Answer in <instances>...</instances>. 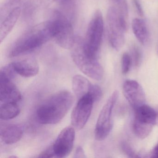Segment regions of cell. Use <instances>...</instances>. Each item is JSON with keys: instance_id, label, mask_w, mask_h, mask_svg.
Returning <instances> with one entry per match:
<instances>
[{"instance_id": "14", "label": "cell", "mask_w": 158, "mask_h": 158, "mask_svg": "<svg viewBox=\"0 0 158 158\" xmlns=\"http://www.w3.org/2000/svg\"><path fill=\"white\" fill-rule=\"evenodd\" d=\"M21 13V9L19 7H15L1 21L0 26V41H3L12 30L16 22L18 21Z\"/></svg>"}, {"instance_id": "15", "label": "cell", "mask_w": 158, "mask_h": 158, "mask_svg": "<svg viewBox=\"0 0 158 158\" xmlns=\"http://www.w3.org/2000/svg\"><path fill=\"white\" fill-rule=\"evenodd\" d=\"M92 85L87 78L80 75L74 76L72 81L73 91L78 99L89 94Z\"/></svg>"}, {"instance_id": "5", "label": "cell", "mask_w": 158, "mask_h": 158, "mask_svg": "<svg viewBox=\"0 0 158 158\" xmlns=\"http://www.w3.org/2000/svg\"><path fill=\"white\" fill-rule=\"evenodd\" d=\"M107 25L110 44L114 49L119 50L124 44L127 30L126 18L116 8L110 7L107 12Z\"/></svg>"}, {"instance_id": "25", "label": "cell", "mask_w": 158, "mask_h": 158, "mask_svg": "<svg viewBox=\"0 0 158 158\" xmlns=\"http://www.w3.org/2000/svg\"><path fill=\"white\" fill-rule=\"evenodd\" d=\"M113 1L118 6V10L120 13L126 18L127 15V7L126 0H113Z\"/></svg>"}, {"instance_id": "3", "label": "cell", "mask_w": 158, "mask_h": 158, "mask_svg": "<svg viewBox=\"0 0 158 158\" xmlns=\"http://www.w3.org/2000/svg\"><path fill=\"white\" fill-rule=\"evenodd\" d=\"M104 24L102 13L97 10L93 15L88 27L83 46L84 52L88 57L98 60L102 41Z\"/></svg>"}, {"instance_id": "10", "label": "cell", "mask_w": 158, "mask_h": 158, "mask_svg": "<svg viewBox=\"0 0 158 158\" xmlns=\"http://www.w3.org/2000/svg\"><path fill=\"white\" fill-rule=\"evenodd\" d=\"M123 90L124 96L134 110L145 104L146 98L145 92L136 81H126L123 85Z\"/></svg>"}, {"instance_id": "9", "label": "cell", "mask_w": 158, "mask_h": 158, "mask_svg": "<svg viewBox=\"0 0 158 158\" xmlns=\"http://www.w3.org/2000/svg\"><path fill=\"white\" fill-rule=\"evenodd\" d=\"M75 138V131L73 127H67L63 129L52 145L55 157H67L73 150Z\"/></svg>"}, {"instance_id": "19", "label": "cell", "mask_w": 158, "mask_h": 158, "mask_svg": "<svg viewBox=\"0 0 158 158\" xmlns=\"http://www.w3.org/2000/svg\"><path fill=\"white\" fill-rule=\"evenodd\" d=\"M153 125L144 123L134 119L133 124V131L135 135L141 139L147 138L151 133Z\"/></svg>"}, {"instance_id": "11", "label": "cell", "mask_w": 158, "mask_h": 158, "mask_svg": "<svg viewBox=\"0 0 158 158\" xmlns=\"http://www.w3.org/2000/svg\"><path fill=\"white\" fill-rule=\"evenodd\" d=\"M22 97L19 89L11 79L0 77V102H18Z\"/></svg>"}, {"instance_id": "7", "label": "cell", "mask_w": 158, "mask_h": 158, "mask_svg": "<svg viewBox=\"0 0 158 158\" xmlns=\"http://www.w3.org/2000/svg\"><path fill=\"white\" fill-rule=\"evenodd\" d=\"M118 97V90L114 91L102 109L95 127V135L97 140H104L111 131L113 127V110Z\"/></svg>"}, {"instance_id": "26", "label": "cell", "mask_w": 158, "mask_h": 158, "mask_svg": "<svg viewBox=\"0 0 158 158\" xmlns=\"http://www.w3.org/2000/svg\"><path fill=\"white\" fill-rule=\"evenodd\" d=\"M122 150L126 155L130 158L139 157L138 154H136L133 150L132 148L126 142H123L121 145Z\"/></svg>"}, {"instance_id": "13", "label": "cell", "mask_w": 158, "mask_h": 158, "mask_svg": "<svg viewBox=\"0 0 158 158\" xmlns=\"http://www.w3.org/2000/svg\"><path fill=\"white\" fill-rule=\"evenodd\" d=\"M25 127L22 124H12L5 127L1 130V137L5 144L12 145L17 143L24 133Z\"/></svg>"}, {"instance_id": "31", "label": "cell", "mask_w": 158, "mask_h": 158, "mask_svg": "<svg viewBox=\"0 0 158 158\" xmlns=\"http://www.w3.org/2000/svg\"><path fill=\"white\" fill-rule=\"evenodd\" d=\"M156 124L158 125V109L156 110Z\"/></svg>"}, {"instance_id": "18", "label": "cell", "mask_w": 158, "mask_h": 158, "mask_svg": "<svg viewBox=\"0 0 158 158\" xmlns=\"http://www.w3.org/2000/svg\"><path fill=\"white\" fill-rule=\"evenodd\" d=\"M21 109L18 102H7L2 103L0 107L1 118L2 120H10L18 116Z\"/></svg>"}, {"instance_id": "20", "label": "cell", "mask_w": 158, "mask_h": 158, "mask_svg": "<svg viewBox=\"0 0 158 158\" xmlns=\"http://www.w3.org/2000/svg\"><path fill=\"white\" fill-rule=\"evenodd\" d=\"M54 1L60 8L59 10L71 19L75 10L76 0H54Z\"/></svg>"}, {"instance_id": "29", "label": "cell", "mask_w": 158, "mask_h": 158, "mask_svg": "<svg viewBox=\"0 0 158 158\" xmlns=\"http://www.w3.org/2000/svg\"><path fill=\"white\" fill-rule=\"evenodd\" d=\"M134 3L139 15H140V16H143L144 15V13H143L142 7L139 4V2H138L137 0H134Z\"/></svg>"}, {"instance_id": "2", "label": "cell", "mask_w": 158, "mask_h": 158, "mask_svg": "<svg viewBox=\"0 0 158 158\" xmlns=\"http://www.w3.org/2000/svg\"><path fill=\"white\" fill-rule=\"evenodd\" d=\"M74 97L67 91H59L42 102L36 112L38 122L41 124H56L60 122L73 104Z\"/></svg>"}, {"instance_id": "12", "label": "cell", "mask_w": 158, "mask_h": 158, "mask_svg": "<svg viewBox=\"0 0 158 158\" xmlns=\"http://www.w3.org/2000/svg\"><path fill=\"white\" fill-rule=\"evenodd\" d=\"M12 64L16 73L23 77H33L39 72V65L34 58H27Z\"/></svg>"}, {"instance_id": "17", "label": "cell", "mask_w": 158, "mask_h": 158, "mask_svg": "<svg viewBox=\"0 0 158 158\" xmlns=\"http://www.w3.org/2000/svg\"><path fill=\"white\" fill-rule=\"evenodd\" d=\"M132 27L137 39L142 45H146L149 38V33L146 22L142 19L135 18L132 21Z\"/></svg>"}, {"instance_id": "16", "label": "cell", "mask_w": 158, "mask_h": 158, "mask_svg": "<svg viewBox=\"0 0 158 158\" xmlns=\"http://www.w3.org/2000/svg\"><path fill=\"white\" fill-rule=\"evenodd\" d=\"M135 110V120L153 126L156 124V112L150 106L144 104Z\"/></svg>"}, {"instance_id": "8", "label": "cell", "mask_w": 158, "mask_h": 158, "mask_svg": "<svg viewBox=\"0 0 158 158\" xmlns=\"http://www.w3.org/2000/svg\"><path fill=\"white\" fill-rule=\"evenodd\" d=\"M94 102L89 94L78 99L71 116L72 125L76 129L81 130L85 126L90 117Z\"/></svg>"}, {"instance_id": "23", "label": "cell", "mask_w": 158, "mask_h": 158, "mask_svg": "<svg viewBox=\"0 0 158 158\" xmlns=\"http://www.w3.org/2000/svg\"><path fill=\"white\" fill-rule=\"evenodd\" d=\"M132 64L130 55L126 52L123 53L122 58V71L123 74H126L129 72Z\"/></svg>"}, {"instance_id": "21", "label": "cell", "mask_w": 158, "mask_h": 158, "mask_svg": "<svg viewBox=\"0 0 158 158\" xmlns=\"http://www.w3.org/2000/svg\"><path fill=\"white\" fill-rule=\"evenodd\" d=\"M21 0H7L6 2L1 8V21L3 20L4 17L9 14L11 11V8L18 4Z\"/></svg>"}, {"instance_id": "22", "label": "cell", "mask_w": 158, "mask_h": 158, "mask_svg": "<svg viewBox=\"0 0 158 158\" xmlns=\"http://www.w3.org/2000/svg\"><path fill=\"white\" fill-rule=\"evenodd\" d=\"M131 56L132 63L134 64L135 67H138L141 63L142 59V54L140 49L136 46L134 45L132 47L131 49Z\"/></svg>"}, {"instance_id": "6", "label": "cell", "mask_w": 158, "mask_h": 158, "mask_svg": "<svg viewBox=\"0 0 158 158\" xmlns=\"http://www.w3.org/2000/svg\"><path fill=\"white\" fill-rule=\"evenodd\" d=\"M52 19L55 24V35L53 39L63 48L70 49L75 42L73 28L71 19L59 10L53 13Z\"/></svg>"}, {"instance_id": "1", "label": "cell", "mask_w": 158, "mask_h": 158, "mask_svg": "<svg viewBox=\"0 0 158 158\" xmlns=\"http://www.w3.org/2000/svg\"><path fill=\"white\" fill-rule=\"evenodd\" d=\"M55 24L52 19L36 25L21 35L12 46L10 58L30 53L54 38Z\"/></svg>"}, {"instance_id": "30", "label": "cell", "mask_w": 158, "mask_h": 158, "mask_svg": "<svg viewBox=\"0 0 158 158\" xmlns=\"http://www.w3.org/2000/svg\"><path fill=\"white\" fill-rule=\"evenodd\" d=\"M149 157L150 158H158V143L155 148L153 149L152 151L149 154Z\"/></svg>"}, {"instance_id": "24", "label": "cell", "mask_w": 158, "mask_h": 158, "mask_svg": "<svg viewBox=\"0 0 158 158\" xmlns=\"http://www.w3.org/2000/svg\"><path fill=\"white\" fill-rule=\"evenodd\" d=\"M89 94L91 96L94 102H96L99 101L102 98V90L98 85L92 84Z\"/></svg>"}, {"instance_id": "28", "label": "cell", "mask_w": 158, "mask_h": 158, "mask_svg": "<svg viewBox=\"0 0 158 158\" xmlns=\"http://www.w3.org/2000/svg\"><path fill=\"white\" fill-rule=\"evenodd\" d=\"M86 157L84 150L82 147L79 146L77 148L74 155L75 158H85Z\"/></svg>"}, {"instance_id": "4", "label": "cell", "mask_w": 158, "mask_h": 158, "mask_svg": "<svg viewBox=\"0 0 158 158\" xmlns=\"http://www.w3.org/2000/svg\"><path fill=\"white\" fill-rule=\"evenodd\" d=\"M83 40L76 38L72 49V58L79 70L89 77L100 81L103 76V69L98 60L88 57L83 49Z\"/></svg>"}, {"instance_id": "27", "label": "cell", "mask_w": 158, "mask_h": 158, "mask_svg": "<svg viewBox=\"0 0 158 158\" xmlns=\"http://www.w3.org/2000/svg\"><path fill=\"white\" fill-rule=\"evenodd\" d=\"M40 158H52L55 157V155L53 150L52 145L49 147L47 149L42 152L38 156Z\"/></svg>"}]
</instances>
